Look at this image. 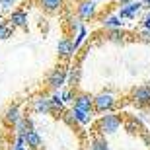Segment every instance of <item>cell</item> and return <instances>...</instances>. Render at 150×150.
I'll list each match as a JSON object with an SVG mask.
<instances>
[{"mask_svg":"<svg viewBox=\"0 0 150 150\" xmlns=\"http://www.w3.org/2000/svg\"><path fill=\"white\" fill-rule=\"evenodd\" d=\"M113 107H115V98L109 92H101L92 100V109H96L98 113H109Z\"/></svg>","mask_w":150,"mask_h":150,"instance_id":"6da1fadb","label":"cell"},{"mask_svg":"<svg viewBox=\"0 0 150 150\" xmlns=\"http://www.w3.org/2000/svg\"><path fill=\"white\" fill-rule=\"evenodd\" d=\"M96 14H98V4L94 0H82L76 4V16L78 20H84V22H90L94 20Z\"/></svg>","mask_w":150,"mask_h":150,"instance_id":"7a4b0ae2","label":"cell"},{"mask_svg":"<svg viewBox=\"0 0 150 150\" xmlns=\"http://www.w3.org/2000/svg\"><path fill=\"white\" fill-rule=\"evenodd\" d=\"M121 127V119L119 115H113V113H107L100 119V133L101 134H113L119 131Z\"/></svg>","mask_w":150,"mask_h":150,"instance_id":"3957f363","label":"cell"},{"mask_svg":"<svg viewBox=\"0 0 150 150\" xmlns=\"http://www.w3.org/2000/svg\"><path fill=\"white\" fill-rule=\"evenodd\" d=\"M64 2H67V0H37V6L45 12V14L55 16V14H61L62 12Z\"/></svg>","mask_w":150,"mask_h":150,"instance_id":"277c9868","label":"cell"},{"mask_svg":"<svg viewBox=\"0 0 150 150\" xmlns=\"http://www.w3.org/2000/svg\"><path fill=\"white\" fill-rule=\"evenodd\" d=\"M64 82H67V68L64 67H57L47 78V84H49L51 90H59Z\"/></svg>","mask_w":150,"mask_h":150,"instance_id":"5b68a950","label":"cell"},{"mask_svg":"<svg viewBox=\"0 0 150 150\" xmlns=\"http://www.w3.org/2000/svg\"><path fill=\"white\" fill-rule=\"evenodd\" d=\"M133 101L137 105H150V86H139L133 90Z\"/></svg>","mask_w":150,"mask_h":150,"instance_id":"8992f818","label":"cell"},{"mask_svg":"<svg viewBox=\"0 0 150 150\" xmlns=\"http://www.w3.org/2000/svg\"><path fill=\"white\" fill-rule=\"evenodd\" d=\"M8 22L12 23V28H22V29H28V12L22 10V8H18L10 14L8 18Z\"/></svg>","mask_w":150,"mask_h":150,"instance_id":"52a82bcc","label":"cell"},{"mask_svg":"<svg viewBox=\"0 0 150 150\" xmlns=\"http://www.w3.org/2000/svg\"><path fill=\"white\" fill-rule=\"evenodd\" d=\"M57 51H59V57H61V59L68 61V59L74 55V43H72V39H70V37H62L61 41H59V45H57Z\"/></svg>","mask_w":150,"mask_h":150,"instance_id":"ba28073f","label":"cell"},{"mask_svg":"<svg viewBox=\"0 0 150 150\" xmlns=\"http://www.w3.org/2000/svg\"><path fill=\"white\" fill-rule=\"evenodd\" d=\"M140 10H142V4H140L139 0H133V2H129V4L123 6L121 12H119L117 16L121 18V20H123V18H137Z\"/></svg>","mask_w":150,"mask_h":150,"instance_id":"9c48e42d","label":"cell"},{"mask_svg":"<svg viewBox=\"0 0 150 150\" xmlns=\"http://www.w3.org/2000/svg\"><path fill=\"white\" fill-rule=\"evenodd\" d=\"M23 144H28L29 150H39L41 148V137H39L37 131H25L23 133Z\"/></svg>","mask_w":150,"mask_h":150,"instance_id":"30bf717a","label":"cell"},{"mask_svg":"<svg viewBox=\"0 0 150 150\" xmlns=\"http://www.w3.org/2000/svg\"><path fill=\"white\" fill-rule=\"evenodd\" d=\"M92 100H94V96L90 94H78L74 96V107L82 109V111H94L92 109Z\"/></svg>","mask_w":150,"mask_h":150,"instance_id":"8fae6325","label":"cell"},{"mask_svg":"<svg viewBox=\"0 0 150 150\" xmlns=\"http://www.w3.org/2000/svg\"><path fill=\"white\" fill-rule=\"evenodd\" d=\"M22 117H20V107L18 105H8L4 111V123L6 125H16Z\"/></svg>","mask_w":150,"mask_h":150,"instance_id":"7c38bea8","label":"cell"},{"mask_svg":"<svg viewBox=\"0 0 150 150\" xmlns=\"http://www.w3.org/2000/svg\"><path fill=\"white\" fill-rule=\"evenodd\" d=\"M121 25H123V20L117 14H109L101 20V28L105 29H121Z\"/></svg>","mask_w":150,"mask_h":150,"instance_id":"4fadbf2b","label":"cell"},{"mask_svg":"<svg viewBox=\"0 0 150 150\" xmlns=\"http://www.w3.org/2000/svg\"><path fill=\"white\" fill-rule=\"evenodd\" d=\"M70 111H72L74 121L80 123V125H88L92 121V111H82V109H76V107H72Z\"/></svg>","mask_w":150,"mask_h":150,"instance_id":"5bb4252c","label":"cell"},{"mask_svg":"<svg viewBox=\"0 0 150 150\" xmlns=\"http://www.w3.org/2000/svg\"><path fill=\"white\" fill-rule=\"evenodd\" d=\"M33 111L37 113H49L51 111V103L47 98H37V100H33Z\"/></svg>","mask_w":150,"mask_h":150,"instance_id":"9a60e30c","label":"cell"},{"mask_svg":"<svg viewBox=\"0 0 150 150\" xmlns=\"http://www.w3.org/2000/svg\"><path fill=\"white\" fill-rule=\"evenodd\" d=\"M125 33H123L121 29H107V39L111 41V43H123L125 41Z\"/></svg>","mask_w":150,"mask_h":150,"instance_id":"2e32d148","label":"cell"},{"mask_svg":"<svg viewBox=\"0 0 150 150\" xmlns=\"http://www.w3.org/2000/svg\"><path fill=\"white\" fill-rule=\"evenodd\" d=\"M92 150H109V142L105 140V137H98L92 140Z\"/></svg>","mask_w":150,"mask_h":150,"instance_id":"e0dca14e","label":"cell"},{"mask_svg":"<svg viewBox=\"0 0 150 150\" xmlns=\"http://www.w3.org/2000/svg\"><path fill=\"white\" fill-rule=\"evenodd\" d=\"M12 33H14V28H10L8 23H0V41H4V39H10Z\"/></svg>","mask_w":150,"mask_h":150,"instance_id":"ac0fdd59","label":"cell"},{"mask_svg":"<svg viewBox=\"0 0 150 150\" xmlns=\"http://www.w3.org/2000/svg\"><path fill=\"white\" fill-rule=\"evenodd\" d=\"M49 103H51V111H53V109H62V100H61V96H59V94L51 96Z\"/></svg>","mask_w":150,"mask_h":150,"instance_id":"d6986e66","label":"cell"},{"mask_svg":"<svg viewBox=\"0 0 150 150\" xmlns=\"http://www.w3.org/2000/svg\"><path fill=\"white\" fill-rule=\"evenodd\" d=\"M78 82H80V67H74L72 68V74H70V86L76 88Z\"/></svg>","mask_w":150,"mask_h":150,"instance_id":"ffe728a7","label":"cell"},{"mask_svg":"<svg viewBox=\"0 0 150 150\" xmlns=\"http://www.w3.org/2000/svg\"><path fill=\"white\" fill-rule=\"evenodd\" d=\"M84 39H86V29H84V25H82V28L78 29V37H76V41H72V43H74V51H76L78 47L84 43Z\"/></svg>","mask_w":150,"mask_h":150,"instance_id":"44dd1931","label":"cell"},{"mask_svg":"<svg viewBox=\"0 0 150 150\" xmlns=\"http://www.w3.org/2000/svg\"><path fill=\"white\" fill-rule=\"evenodd\" d=\"M139 39H140V41H144V43H150V31H148V29H142V31L139 33Z\"/></svg>","mask_w":150,"mask_h":150,"instance_id":"7402d4cb","label":"cell"},{"mask_svg":"<svg viewBox=\"0 0 150 150\" xmlns=\"http://www.w3.org/2000/svg\"><path fill=\"white\" fill-rule=\"evenodd\" d=\"M16 2L18 0H0V6H2V8H12Z\"/></svg>","mask_w":150,"mask_h":150,"instance_id":"603a6c76","label":"cell"},{"mask_svg":"<svg viewBox=\"0 0 150 150\" xmlns=\"http://www.w3.org/2000/svg\"><path fill=\"white\" fill-rule=\"evenodd\" d=\"M62 119H64V121H67L68 125H72V123H74V117H72V111H67V113H64V115H62Z\"/></svg>","mask_w":150,"mask_h":150,"instance_id":"cb8c5ba5","label":"cell"},{"mask_svg":"<svg viewBox=\"0 0 150 150\" xmlns=\"http://www.w3.org/2000/svg\"><path fill=\"white\" fill-rule=\"evenodd\" d=\"M72 98H74V94H72V92H70V90H68V92H64V94L61 96V100H62V101H70V100H72Z\"/></svg>","mask_w":150,"mask_h":150,"instance_id":"d4e9b609","label":"cell"},{"mask_svg":"<svg viewBox=\"0 0 150 150\" xmlns=\"http://www.w3.org/2000/svg\"><path fill=\"white\" fill-rule=\"evenodd\" d=\"M142 28H144V29H148V31H150V10H148V14L144 16V22H142Z\"/></svg>","mask_w":150,"mask_h":150,"instance_id":"484cf974","label":"cell"},{"mask_svg":"<svg viewBox=\"0 0 150 150\" xmlns=\"http://www.w3.org/2000/svg\"><path fill=\"white\" fill-rule=\"evenodd\" d=\"M129 2H133V0H119V4H121V6H125V4H129Z\"/></svg>","mask_w":150,"mask_h":150,"instance_id":"4316f807","label":"cell"},{"mask_svg":"<svg viewBox=\"0 0 150 150\" xmlns=\"http://www.w3.org/2000/svg\"><path fill=\"white\" fill-rule=\"evenodd\" d=\"M68 2H74V4H78V2H82V0H68Z\"/></svg>","mask_w":150,"mask_h":150,"instance_id":"83f0119b","label":"cell"},{"mask_svg":"<svg viewBox=\"0 0 150 150\" xmlns=\"http://www.w3.org/2000/svg\"><path fill=\"white\" fill-rule=\"evenodd\" d=\"M146 4H148V8H150V0H146Z\"/></svg>","mask_w":150,"mask_h":150,"instance_id":"f1b7e54d","label":"cell"},{"mask_svg":"<svg viewBox=\"0 0 150 150\" xmlns=\"http://www.w3.org/2000/svg\"><path fill=\"white\" fill-rule=\"evenodd\" d=\"M94 2H96V0H94Z\"/></svg>","mask_w":150,"mask_h":150,"instance_id":"f546056e","label":"cell"}]
</instances>
